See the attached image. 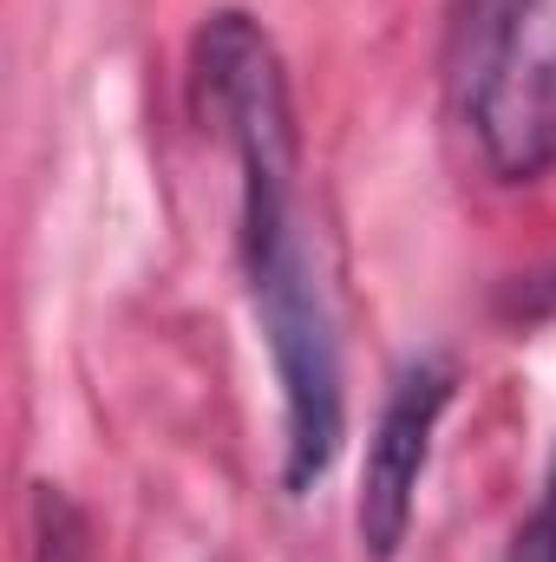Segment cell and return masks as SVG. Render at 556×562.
Segmentation results:
<instances>
[{"mask_svg": "<svg viewBox=\"0 0 556 562\" xmlns=\"http://www.w3.org/2000/svg\"><path fill=\"white\" fill-rule=\"evenodd\" d=\"M511 562H556V464H551V477H544V504L531 510V524L511 543Z\"/></svg>", "mask_w": 556, "mask_h": 562, "instance_id": "5b68a950", "label": "cell"}, {"mask_svg": "<svg viewBox=\"0 0 556 562\" xmlns=\"http://www.w3.org/2000/svg\"><path fill=\"white\" fill-rule=\"evenodd\" d=\"M458 393V373L452 360L425 353L413 360L380 419H374V438H367V464H360V504H354V524H360V543L374 562H393L407 530H413V504H419V477L432 464V438H438V419Z\"/></svg>", "mask_w": 556, "mask_h": 562, "instance_id": "3957f363", "label": "cell"}, {"mask_svg": "<svg viewBox=\"0 0 556 562\" xmlns=\"http://www.w3.org/2000/svg\"><path fill=\"white\" fill-rule=\"evenodd\" d=\"M197 99L216 119V132L243 177V216H236V256L249 281V307L269 347L281 386V484L288 497H308L327 464L341 458L347 431V393H341V340L334 307L314 276L301 203H294V112L288 79L269 33L223 7L197 26L190 46Z\"/></svg>", "mask_w": 556, "mask_h": 562, "instance_id": "6da1fadb", "label": "cell"}, {"mask_svg": "<svg viewBox=\"0 0 556 562\" xmlns=\"http://www.w3.org/2000/svg\"><path fill=\"white\" fill-rule=\"evenodd\" d=\"M445 99L498 183L556 170V0H452Z\"/></svg>", "mask_w": 556, "mask_h": 562, "instance_id": "7a4b0ae2", "label": "cell"}, {"mask_svg": "<svg viewBox=\"0 0 556 562\" xmlns=\"http://www.w3.org/2000/svg\"><path fill=\"white\" fill-rule=\"evenodd\" d=\"M33 557L40 562H86V530H79V510L40 484L33 491Z\"/></svg>", "mask_w": 556, "mask_h": 562, "instance_id": "277c9868", "label": "cell"}]
</instances>
